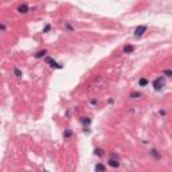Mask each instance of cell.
<instances>
[{"label": "cell", "mask_w": 172, "mask_h": 172, "mask_svg": "<svg viewBox=\"0 0 172 172\" xmlns=\"http://www.w3.org/2000/svg\"><path fill=\"white\" fill-rule=\"evenodd\" d=\"M159 113H160V116H164V114H165V110H160Z\"/></svg>", "instance_id": "ffe728a7"}, {"label": "cell", "mask_w": 172, "mask_h": 172, "mask_svg": "<svg viewBox=\"0 0 172 172\" xmlns=\"http://www.w3.org/2000/svg\"><path fill=\"white\" fill-rule=\"evenodd\" d=\"M129 97H130V98H138V97H141V93H138V91H133V93H130Z\"/></svg>", "instance_id": "9a60e30c"}, {"label": "cell", "mask_w": 172, "mask_h": 172, "mask_svg": "<svg viewBox=\"0 0 172 172\" xmlns=\"http://www.w3.org/2000/svg\"><path fill=\"white\" fill-rule=\"evenodd\" d=\"M122 51H124V54H130V52H133V51H134V46H132V44H127V46H124Z\"/></svg>", "instance_id": "8992f818"}, {"label": "cell", "mask_w": 172, "mask_h": 172, "mask_svg": "<svg viewBox=\"0 0 172 172\" xmlns=\"http://www.w3.org/2000/svg\"><path fill=\"white\" fill-rule=\"evenodd\" d=\"M94 153L95 155H98V156H104V149H101V148H95V151H94Z\"/></svg>", "instance_id": "5bb4252c"}, {"label": "cell", "mask_w": 172, "mask_h": 172, "mask_svg": "<svg viewBox=\"0 0 172 172\" xmlns=\"http://www.w3.org/2000/svg\"><path fill=\"white\" fill-rule=\"evenodd\" d=\"M97 172H105V165L104 164H101V163H98L97 165H95V168H94Z\"/></svg>", "instance_id": "ba28073f"}, {"label": "cell", "mask_w": 172, "mask_h": 172, "mask_svg": "<svg viewBox=\"0 0 172 172\" xmlns=\"http://www.w3.org/2000/svg\"><path fill=\"white\" fill-rule=\"evenodd\" d=\"M138 85H140V86H147V85H148V79H147V78H140V81H138Z\"/></svg>", "instance_id": "4fadbf2b"}, {"label": "cell", "mask_w": 172, "mask_h": 172, "mask_svg": "<svg viewBox=\"0 0 172 172\" xmlns=\"http://www.w3.org/2000/svg\"><path fill=\"white\" fill-rule=\"evenodd\" d=\"M149 153H151V156H152V157H155L156 160H160V159H161V155L159 153V151H157V149H151V151H149Z\"/></svg>", "instance_id": "52a82bcc"}, {"label": "cell", "mask_w": 172, "mask_h": 172, "mask_svg": "<svg viewBox=\"0 0 172 172\" xmlns=\"http://www.w3.org/2000/svg\"><path fill=\"white\" fill-rule=\"evenodd\" d=\"M66 30H69V31H73V27H71L70 24H69V23L66 24Z\"/></svg>", "instance_id": "ac0fdd59"}, {"label": "cell", "mask_w": 172, "mask_h": 172, "mask_svg": "<svg viewBox=\"0 0 172 172\" xmlns=\"http://www.w3.org/2000/svg\"><path fill=\"white\" fill-rule=\"evenodd\" d=\"M44 62H46V63H50L51 67H55V69H62V65L57 63V62H55L52 58H50V57H46V58H44Z\"/></svg>", "instance_id": "277c9868"}, {"label": "cell", "mask_w": 172, "mask_h": 172, "mask_svg": "<svg viewBox=\"0 0 172 172\" xmlns=\"http://www.w3.org/2000/svg\"><path fill=\"white\" fill-rule=\"evenodd\" d=\"M145 31H147V26H138V27H136V30H134V36L140 38V36L144 35Z\"/></svg>", "instance_id": "3957f363"}, {"label": "cell", "mask_w": 172, "mask_h": 172, "mask_svg": "<svg viewBox=\"0 0 172 172\" xmlns=\"http://www.w3.org/2000/svg\"><path fill=\"white\" fill-rule=\"evenodd\" d=\"M164 78H161V77H157L156 79H155L153 82H152V85H153V89L155 90H161L163 89V86H164Z\"/></svg>", "instance_id": "6da1fadb"}, {"label": "cell", "mask_w": 172, "mask_h": 172, "mask_svg": "<svg viewBox=\"0 0 172 172\" xmlns=\"http://www.w3.org/2000/svg\"><path fill=\"white\" fill-rule=\"evenodd\" d=\"M108 165H110L112 168H118V167H120V161H118V156H116V155H113V156H112V159H109V160H108Z\"/></svg>", "instance_id": "7a4b0ae2"}, {"label": "cell", "mask_w": 172, "mask_h": 172, "mask_svg": "<svg viewBox=\"0 0 172 172\" xmlns=\"http://www.w3.org/2000/svg\"><path fill=\"white\" fill-rule=\"evenodd\" d=\"M81 122H82L84 125H89V124L91 122V120H90L89 117H82V118H81Z\"/></svg>", "instance_id": "7c38bea8"}, {"label": "cell", "mask_w": 172, "mask_h": 172, "mask_svg": "<svg viewBox=\"0 0 172 172\" xmlns=\"http://www.w3.org/2000/svg\"><path fill=\"white\" fill-rule=\"evenodd\" d=\"M46 54H47V51H46V50H41V51H38V52L35 54V57H36V58H43Z\"/></svg>", "instance_id": "9c48e42d"}, {"label": "cell", "mask_w": 172, "mask_h": 172, "mask_svg": "<svg viewBox=\"0 0 172 172\" xmlns=\"http://www.w3.org/2000/svg\"><path fill=\"white\" fill-rule=\"evenodd\" d=\"M163 74H164V75H167V77H172V71H171V70H164V71H163Z\"/></svg>", "instance_id": "2e32d148"}, {"label": "cell", "mask_w": 172, "mask_h": 172, "mask_svg": "<svg viewBox=\"0 0 172 172\" xmlns=\"http://www.w3.org/2000/svg\"><path fill=\"white\" fill-rule=\"evenodd\" d=\"M28 11H30V9H28V5L27 4H20L18 7V12H19V14H27Z\"/></svg>", "instance_id": "5b68a950"}, {"label": "cell", "mask_w": 172, "mask_h": 172, "mask_svg": "<svg viewBox=\"0 0 172 172\" xmlns=\"http://www.w3.org/2000/svg\"><path fill=\"white\" fill-rule=\"evenodd\" d=\"M14 74H15V77L20 78L22 75H23V73H22V70H19L18 67H15V69H14Z\"/></svg>", "instance_id": "8fae6325"}, {"label": "cell", "mask_w": 172, "mask_h": 172, "mask_svg": "<svg viewBox=\"0 0 172 172\" xmlns=\"http://www.w3.org/2000/svg\"><path fill=\"white\" fill-rule=\"evenodd\" d=\"M90 102H91V104H93V105H95V104H97V100H91Z\"/></svg>", "instance_id": "44dd1931"}, {"label": "cell", "mask_w": 172, "mask_h": 172, "mask_svg": "<svg viewBox=\"0 0 172 172\" xmlns=\"http://www.w3.org/2000/svg\"><path fill=\"white\" fill-rule=\"evenodd\" d=\"M50 28H51V26H50V24H47V26H46V27H44V30H43V32H47V31H50Z\"/></svg>", "instance_id": "e0dca14e"}, {"label": "cell", "mask_w": 172, "mask_h": 172, "mask_svg": "<svg viewBox=\"0 0 172 172\" xmlns=\"http://www.w3.org/2000/svg\"><path fill=\"white\" fill-rule=\"evenodd\" d=\"M71 134H73V130H71V129H66V130L63 132V137H65V138H69V137L71 136Z\"/></svg>", "instance_id": "30bf717a"}, {"label": "cell", "mask_w": 172, "mask_h": 172, "mask_svg": "<svg viewBox=\"0 0 172 172\" xmlns=\"http://www.w3.org/2000/svg\"><path fill=\"white\" fill-rule=\"evenodd\" d=\"M0 28H1V31H5V26L3 24V23H1V24H0Z\"/></svg>", "instance_id": "d6986e66"}]
</instances>
